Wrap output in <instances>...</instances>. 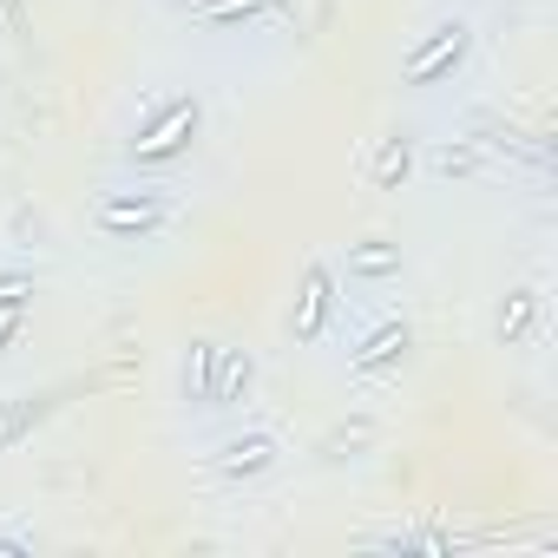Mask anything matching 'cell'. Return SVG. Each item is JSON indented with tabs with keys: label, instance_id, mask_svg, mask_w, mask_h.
<instances>
[{
	"label": "cell",
	"instance_id": "30bf717a",
	"mask_svg": "<svg viewBox=\"0 0 558 558\" xmlns=\"http://www.w3.org/2000/svg\"><path fill=\"white\" fill-rule=\"evenodd\" d=\"M349 276H362V283H388V276H401V243H349Z\"/></svg>",
	"mask_w": 558,
	"mask_h": 558
},
{
	"label": "cell",
	"instance_id": "8992f818",
	"mask_svg": "<svg viewBox=\"0 0 558 558\" xmlns=\"http://www.w3.org/2000/svg\"><path fill=\"white\" fill-rule=\"evenodd\" d=\"M276 460H283V447H276V434H223L217 440V453H210V473L223 480V486H250V480H263V473H276Z\"/></svg>",
	"mask_w": 558,
	"mask_h": 558
},
{
	"label": "cell",
	"instance_id": "4fadbf2b",
	"mask_svg": "<svg viewBox=\"0 0 558 558\" xmlns=\"http://www.w3.org/2000/svg\"><path fill=\"white\" fill-rule=\"evenodd\" d=\"M210 362H217V342H191L184 349V368H178L184 401H197V408H204V388H210Z\"/></svg>",
	"mask_w": 558,
	"mask_h": 558
},
{
	"label": "cell",
	"instance_id": "ba28073f",
	"mask_svg": "<svg viewBox=\"0 0 558 558\" xmlns=\"http://www.w3.org/2000/svg\"><path fill=\"white\" fill-rule=\"evenodd\" d=\"M538 316H545V296H538L532 283H525V290H506V303H499V316H493V336H499V349H519V342H532Z\"/></svg>",
	"mask_w": 558,
	"mask_h": 558
},
{
	"label": "cell",
	"instance_id": "52a82bcc",
	"mask_svg": "<svg viewBox=\"0 0 558 558\" xmlns=\"http://www.w3.org/2000/svg\"><path fill=\"white\" fill-rule=\"evenodd\" d=\"M250 388H256V362H250L243 349H223V342H217L204 408H210V414H230V408H243V401H250Z\"/></svg>",
	"mask_w": 558,
	"mask_h": 558
},
{
	"label": "cell",
	"instance_id": "7a4b0ae2",
	"mask_svg": "<svg viewBox=\"0 0 558 558\" xmlns=\"http://www.w3.org/2000/svg\"><path fill=\"white\" fill-rule=\"evenodd\" d=\"M466 53H473V21H466V14H447V21H434V27L408 47V60H401V86H408V93L447 86V80L466 66Z\"/></svg>",
	"mask_w": 558,
	"mask_h": 558
},
{
	"label": "cell",
	"instance_id": "277c9868",
	"mask_svg": "<svg viewBox=\"0 0 558 558\" xmlns=\"http://www.w3.org/2000/svg\"><path fill=\"white\" fill-rule=\"evenodd\" d=\"M408 349H414V323H408V316H381V323L362 329V342L349 349V375H355V381H381V375H395V368L408 362Z\"/></svg>",
	"mask_w": 558,
	"mask_h": 558
},
{
	"label": "cell",
	"instance_id": "9c48e42d",
	"mask_svg": "<svg viewBox=\"0 0 558 558\" xmlns=\"http://www.w3.org/2000/svg\"><path fill=\"white\" fill-rule=\"evenodd\" d=\"M27 310H34V276L27 269H8V276H0V355L21 342Z\"/></svg>",
	"mask_w": 558,
	"mask_h": 558
},
{
	"label": "cell",
	"instance_id": "8fae6325",
	"mask_svg": "<svg viewBox=\"0 0 558 558\" xmlns=\"http://www.w3.org/2000/svg\"><path fill=\"white\" fill-rule=\"evenodd\" d=\"M269 8H276V0H204L197 21H204L210 34H223V27H256Z\"/></svg>",
	"mask_w": 558,
	"mask_h": 558
},
{
	"label": "cell",
	"instance_id": "6da1fadb",
	"mask_svg": "<svg viewBox=\"0 0 558 558\" xmlns=\"http://www.w3.org/2000/svg\"><path fill=\"white\" fill-rule=\"evenodd\" d=\"M197 132H204V99H197V93H171V99L125 138V165H132V171H165V165H178V158L197 145Z\"/></svg>",
	"mask_w": 558,
	"mask_h": 558
},
{
	"label": "cell",
	"instance_id": "7c38bea8",
	"mask_svg": "<svg viewBox=\"0 0 558 558\" xmlns=\"http://www.w3.org/2000/svg\"><path fill=\"white\" fill-rule=\"evenodd\" d=\"M408 171H414V138H388V145H381V158H375V191L408 184Z\"/></svg>",
	"mask_w": 558,
	"mask_h": 558
},
{
	"label": "cell",
	"instance_id": "5b68a950",
	"mask_svg": "<svg viewBox=\"0 0 558 558\" xmlns=\"http://www.w3.org/2000/svg\"><path fill=\"white\" fill-rule=\"evenodd\" d=\"M336 310H342L336 269H329V263H310L303 283H296V303H290V336H296V342H323L329 323H336Z\"/></svg>",
	"mask_w": 558,
	"mask_h": 558
},
{
	"label": "cell",
	"instance_id": "3957f363",
	"mask_svg": "<svg viewBox=\"0 0 558 558\" xmlns=\"http://www.w3.org/2000/svg\"><path fill=\"white\" fill-rule=\"evenodd\" d=\"M171 191L165 184H138V191H106L99 204H93V223H99V236H112V243H145V236H158L165 223H171Z\"/></svg>",
	"mask_w": 558,
	"mask_h": 558
}]
</instances>
